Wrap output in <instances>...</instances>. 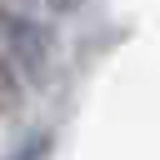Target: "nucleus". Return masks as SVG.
<instances>
[{
  "mask_svg": "<svg viewBox=\"0 0 160 160\" xmlns=\"http://www.w3.org/2000/svg\"><path fill=\"white\" fill-rule=\"evenodd\" d=\"M5 100H15V65H10V55H5V35H0V105Z\"/></svg>",
  "mask_w": 160,
  "mask_h": 160,
  "instance_id": "obj_1",
  "label": "nucleus"
},
{
  "mask_svg": "<svg viewBox=\"0 0 160 160\" xmlns=\"http://www.w3.org/2000/svg\"><path fill=\"white\" fill-rule=\"evenodd\" d=\"M45 5H50L55 15H70V10H80V0H45Z\"/></svg>",
  "mask_w": 160,
  "mask_h": 160,
  "instance_id": "obj_2",
  "label": "nucleus"
}]
</instances>
